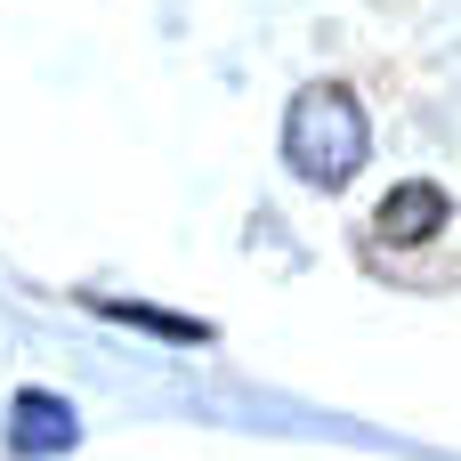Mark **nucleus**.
Instances as JSON below:
<instances>
[{"instance_id":"nucleus-1","label":"nucleus","mask_w":461,"mask_h":461,"mask_svg":"<svg viewBox=\"0 0 461 461\" xmlns=\"http://www.w3.org/2000/svg\"><path fill=\"white\" fill-rule=\"evenodd\" d=\"M365 154H373V122H365V105H357L348 81H316V89L292 97V113H284V162L308 186H348Z\"/></svg>"},{"instance_id":"nucleus-2","label":"nucleus","mask_w":461,"mask_h":461,"mask_svg":"<svg viewBox=\"0 0 461 461\" xmlns=\"http://www.w3.org/2000/svg\"><path fill=\"white\" fill-rule=\"evenodd\" d=\"M73 438H81V421H73V405H65V397H49V389H24V397L8 405V454H16V461L73 454Z\"/></svg>"},{"instance_id":"nucleus-3","label":"nucleus","mask_w":461,"mask_h":461,"mask_svg":"<svg viewBox=\"0 0 461 461\" xmlns=\"http://www.w3.org/2000/svg\"><path fill=\"white\" fill-rule=\"evenodd\" d=\"M438 227H446V194H438L429 178L389 186V203H381V235H389V243H421V235H438Z\"/></svg>"},{"instance_id":"nucleus-4","label":"nucleus","mask_w":461,"mask_h":461,"mask_svg":"<svg viewBox=\"0 0 461 461\" xmlns=\"http://www.w3.org/2000/svg\"><path fill=\"white\" fill-rule=\"evenodd\" d=\"M105 324H130V332H154V340H178V348H203L211 340V324H194V316H170V308H146V300H89Z\"/></svg>"}]
</instances>
